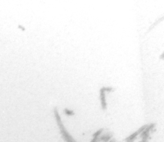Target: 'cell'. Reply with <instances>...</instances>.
<instances>
[{
    "mask_svg": "<svg viewBox=\"0 0 164 142\" xmlns=\"http://www.w3.org/2000/svg\"><path fill=\"white\" fill-rule=\"evenodd\" d=\"M64 112H65L67 115H73L74 114L73 111H70L67 109H64Z\"/></svg>",
    "mask_w": 164,
    "mask_h": 142,
    "instance_id": "2",
    "label": "cell"
},
{
    "mask_svg": "<svg viewBox=\"0 0 164 142\" xmlns=\"http://www.w3.org/2000/svg\"><path fill=\"white\" fill-rule=\"evenodd\" d=\"M100 99L101 100V104H102V107L103 109H105L106 108V100H105V90L103 87L101 88L100 91Z\"/></svg>",
    "mask_w": 164,
    "mask_h": 142,
    "instance_id": "1",
    "label": "cell"
}]
</instances>
